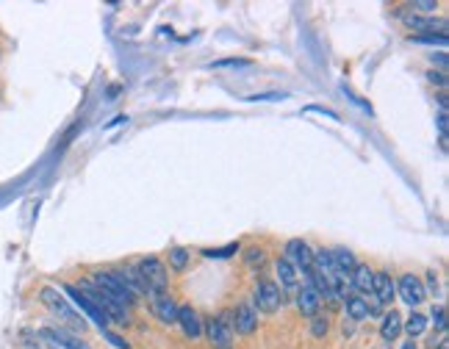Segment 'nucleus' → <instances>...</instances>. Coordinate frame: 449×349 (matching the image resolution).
Segmentation results:
<instances>
[{
  "label": "nucleus",
  "instance_id": "f257e3e1",
  "mask_svg": "<svg viewBox=\"0 0 449 349\" xmlns=\"http://www.w3.org/2000/svg\"><path fill=\"white\" fill-rule=\"evenodd\" d=\"M39 300H42V305L53 313V316H58L64 324H67V330L72 333V330H84L87 327V322H84V316L81 313H75V308L67 302V297L58 291V289H53V286H45L42 291H39Z\"/></svg>",
  "mask_w": 449,
  "mask_h": 349
},
{
  "label": "nucleus",
  "instance_id": "f03ea898",
  "mask_svg": "<svg viewBox=\"0 0 449 349\" xmlns=\"http://www.w3.org/2000/svg\"><path fill=\"white\" fill-rule=\"evenodd\" d=\"M89 280L106 294V297H111L117 305H122V308H130L133 302H136V294L122 283V277H119V272H97V274H92Z\"/></svg>",
  "mask_w": 449,
  "mask_h": 349
},
{
  "label": "nucleus",
  "instance_id": "7ed1b4c3",
  "mask_svg": "<svg viewBox=\"0 0 449 349\" xmlns=\"http://www.w3.org/2000/svg\"><path fill=\"white\" fill-rule=\"evenodd\" d=\"M78 291L84 294V297H89L106 316H108V322H117V324H128V308H122V305H117L111 297H106L92 280H89V277H84V280H81V286H78Z\"/></svg>",
  "mask_w": 449,
  "mask_h": 349
},
{
  "label": "nucleus",
  "instance_id": "20e7f679",
  "mask_svg": "<svg viewBox=\"0 0 449 349\" xmlns=\"http://www.w3.org/2000/svg\"><path fill=\"white\" fill-rule=\"evenodd\" d=\"M136 272L141 274V280L147 283V291H150V297H159V294H167V269H164V263L156 258V255H147V258H141L139 261V266H136Z\"/></svg>",
  "mask_w": 449,
  "mask_h": 349
},
{
  "label": "nucleus",
  "instance_id": "39448f33",
  "mask_svg": "<svg viewBox=\"0 0 449 349\" xmlns=\"http://www.w3.org/2000/svg\"><path fill=\"white\" fill-rule=\"evenodd\" d=\"M208 341L214 349H233V327H231V313H222L211 322L203 324Z\"/></svg>",
  "mask_w": 449,
  "mask_h": 349
},
{
  "label": "nucleus",
  "instance_id": "423d86ee",
  "mask_svg": "<svg viewBox=\"0 0 449 349\" xmlns=\"http://www.w3.org/2000/svg\"><path fill=\"white\" fill-rule=\"evenodd\" d=\"M250 305H255L261 313H277L280 305H283V294H280L277 283L275 280H258Z\"/></svg>",
  "mask_w": 449,
  "mask_h": 349
},
{
  "label": "nucleus",
  "instance_id": "0eeeda50",
  "mask_svg": "<svg viewBox=\"0 0 449 349\" xmlns=\"http://www.w3.org/2000/svg\"><path fill=\"white\" fill-rule=\"evenodd\" d=\"M39 335L53 346V349H89V344H84L75 333H69L67 327H42Z\"/></svg>",
  "mask_w": 449,
  "mask_h": 349
},
{
  "label": "nucleus",
  "instance_id": "6e6552de",
  "mask_svg": "<svg viewBox=\"0 0 449 349\" xmlns=\"http://www.w3.org/2000/svg\"><path fill=\"white\" fill-rule=\"evenodd\" d=\"M297 272H311V263H314V250L303 241V239H291L286 244V255H283Z\"/></svg>",
  "mask_w": 449,
  "mask_h": 349
},
{
  "label": "nucleus",
  "instance_id": "1a4fd4ad",
  "mask_svg": "<svg viewBox=\"0 0 449 349\" xmlns=\"http://www.w3.org/2000/svg\"><path fill=\"white\" fill-rule=\"evenodd\" d=\"M394 289L400 291L402 302H405V305H411V308L422 305V302H424V297H427V291H424V283L419 280L416 274H402V277H400V283H397Z\"/></svg>",
  "mask_w": 449,
  "mask_h": 349
},
{
  "label": "nucleus",
  "instance_id": "9d476101",
  "mask_svg": "<svg viewBox=\"0 0 449 349\" xmlns=\"http://www.w3.org/2000/svg\"><path fill=\"white\" fill-rule=\"evenodd\" d=\"M231 327H233V333H239V335H253L255 327H258V313H255V308H253L250 302H239L236 311H233V316H231Z\"/></svg>",
  "mask_w": 449,
  "mask_h": 349
},
{
  "label": "nucleus",
  "instance_id": "9b49d317",
  "mask_svg": "<svg viewBox=\"0 0 449 349\" xmlns=\"http://www.w3.org/2000/svg\"><path fill=\"white\" fill-rule=\"evenodd\" d=\"M64 291H67V297H69L75 305H78V308H81V311H84L89 319H95V322L100 324V330H106L108 316H106V313H103V311H100V308H97V305H95L89 297H84V294H81L78 289H75V286H64Z\"/></svg>",
  "mask_w": 449,
  "mask_h": 349
},
{
  "label": "nucleus",
  "instance_id": "f8f14e48",
  "mask_svg": "<svg viewBox=\"0 0 449 349\" xmlns=\"http://www.w3.org/2000/svg\"><path fill=\"white\" fill-rule=\"evenodd\" d=\"M319 308H322V297H319V291L311 286V283H306L303 289L297 291V311L303 313V316H319Z\"/></svg>",
  "mask_w": 449,
  "mask_h": 349
},
{
  "label": "nucleus",
  "instance_id": "ddd939ff",
  "mask_svg": "<svg viewBox=\"0 0 449 349\" xmlns=\"http://www.w3.org/2000/svg\"><path fill=\"white\" fill-rule=\"evenodd\" d=\"M371 294L378 297L380 305H391L394 297H397V289H394V280L389 272H374V280H371Z\"/></svg>",
  "mask_w": 449,
  "mask_h": 349
},
{
  "label": "nucleus",
  "instance_id": "4468645a",
  "mask_svg": "<svg viewBox=\"0 0 449 349\" xmlns=\"http://www.w3.org/2000/svg\"><path fill=\"white\" fill-rule=\"evenodd\" d=\"M405 20V25L408 28H413V31H419V34H446V20L444 17H419V14H413V17H402Z\"/></svg>",
  "mask_w": 449,
  "mask_h": 349
},
{
  "label": "nucleus",
  "instance_id": "2eb2a0df",
  "mask_svg": "<svg viewBox=\"0 0 449 349\" xmlns=\"http://www.w3.org/2000/svg\"><path fill=\"white\" fill-rule=\"evenodd\" d=\"M178 324L183 327V333L189 338H200L203 335V322L197 316V311L192 305H178Z\"/></svg>",
  "mask_w": 449,
  "mask_h": 349
},
{
  "label": "nucleus",
  "instance_id": "dca6fc26",
  "mask_svg": "<svg viewBox=\"0 0 449 349\" xmlns=\"http://www.w3.org/2000/svg\"><path fill=\"white\" fill-rule=\"evenodd\" d=\"M371 280H374V272L366 263H355V269L349 272V289L360 294H371Z\"/></svg>",
  "mask_w": 449,
  "mask_h": 349
},
{
  "label": "nucleus",
  "instance_id": "f3484780",
  "mask_svg": "<svg viewBox=\"0 0 449 349\" xmlns=\"http://www.w3.org/2000/svg\"><path fill=\"white\" fill-rule=\"evenodd\" d=\"M153 313H156L164 324H178V302H175L170 294L153 297Z\"/></svg>",
  "mask_w": 449,
  "mask_h": 349
},
{
  "label": "nucleus",
  "instance_id": "a211bd4d",
  "mask_svg": "<svg viewBox=\"0 0 449 349\" xmlns=\"http://www.w3.org/2000/svg\"><path fill=\"white\" fill-rule=\"evenodd\" d=\"M400 333H402V316L397 311L383 313V319H380V335H383V341H397Z\"/></svg>",
  "mask_w": 449,
  "mask_h": 349
},
{
  "label": "nucleus",
  "instance_id": "6ab92c4d",
  "mask_svg": "<svg viewBox=\"0 0 449 349\" xmlns=\"http://www.w3.org/2000/svg\"><path fill=\"white\" fill-rule=\"evenodd\" d=\"M330 255H333L336 277H349V272L355 269V255H352L349 250H344V247H338V250H330Z\"/></svg>",
  "mask_w": 449,
  "mask_h": 349
},
{
  "label": "nucleus",
  "instance_id": "aec40b11",
  "mask_svg": "<svg viewBox=\"0 0 449 349\" xmlns=\"http://www.w3.org/2000/svg\"><path fill=\"white\" fill-rule=\"evenodd\" d=\"M344 311H347L349 322H363V319L369 316V311H366V300H363V297H358V294L344 297Z\"/></svg>",
  "mask_w": 449,
  "mask_h": 349
},
{
  "label": "nucleus",
  "instance_id": "412c9836",
  "mask_svg": "<svg viewBox=\"0 0 449 349\" xmlns=\"http://www.w3.org/2000/svg\"><path fill=\"white\" fill-rule=\"evenodd\" d=\"M275 274H277V280H280L283 289H294L297 286V269L286 258H277L275 261Z\"/></svg>",
  "mask_w": 449,
  "mask_h": 349
},
{
  "label": "nucleus",
  "instance_id": "4be33fe9",
  "mask_svg": "<svg viewBox=\"0 0 449 349\" xmlns=\"http://www.w3.org/2000/svg\"><path fill=\"white\" fill-rule=\"evenodd\" d=\"M189 261H192V252L186 247H170V266L175 272H183L189 266Z\"/></svg>",
  "mask_w": 449,
  "mask_h": 349
},
{
  "label": "nucleus",
  "instance_id": "5701e85b",
  "mask_svg": "<svg viewBox=\"0 0 449 349\" xmlns=\"http://www.w3.org/2000/svg\"><path fill=\"white\" fill-rule=\"evenodd\" d=\"M402 330H405V333L411 335V341H413V338H419V335L427 330V319H424L422 313H413V316H411V319L402 324Z\"/></svg>",
  "mask_w": 449,
  "mask_h": 349
},
{
  "label": "nucleus",
  "instance_id": "b1692460",
  "mask_svg": "<svg viewBox=\"0 0 449 349\" xmlns=\"http://www.w3.org/2000/svg\"><path fill=\"white\" fill-rule=\"evenodd\" d=\"M239 252V244H228V247H219V250H203V258L208 261H224V258H233Z\"/></svg>",
  "mask_w": 449,
  "mask_h": 349
},
{
  "label": "nucleus",
  "instance_id": "393cba45",
  "mask_svg": "<svg viewBox=\"0 0 449 349\" xmlns=\"http://www.w3.org/2000/svg\"><path fill=\"white\" fill-rule=\"evenodd\" d=\"M244 261H247L250 269H261V266L266 263V252H264L261 247H250V250L244 252Z\"/></svg>",
  "mask_w": 449,
  "mask_h": 349
},
{
  "label": "nucleus",
  "instance_id": "a878e982",
  "mask_svg": "<svg viewBox=\"0 0 449 349\" xmlns=\"http://www.w3.org/2000/svg\"><path fill=\"white\" fill-rule=\"evenodd\" d=\"M327 330H330V322H327L325 316H314V322H311V335H314V338H325Z\"/></svg>",
  "mask_w": 449,
  "mask_h": 349
},
{
  "label": "nucleus",
  "instance_id": "bb28decb",
  "mask_svg": "<svg viewBox=\"0 0 449 349\" xmlns=\"http://www.w3.org/2000/svg\"><path fill=\"white\" fill-rule=\"evenodd\" d=\"M411 42H419V45H446V36H435V34H419V36H411Z\"/></svg>",
  "mask_w": 449,
  "mask_h": 349
},
{
  "label": "nucleus",
  "instance_id": "cd10ccee",
  "mask_svg": "<svg viewBox=\"0 0 449 349\" xmlns=\"http://www.w3.org/2000/svg\"><path fill=\"white\" fill-rule=\"evenodd\" d=\"M433 324H435L438 333L446 330V311H444V305H433Z\"/></svg>",
  "mask_w": 449,
  "mask_h": 349
},
{
  "label": "nucleus",
  "instance_id": "c85d7f7f",
  "mask_svg": "<svg viewBox=\"0 0 449 349\" xmlns=\"http://www.w3.org/2000/svg\"><path fill=\"white\" fill-rule=\"evenodd\" d=\"M100 335H103V338H106V341H108L114 349H130V344H128L125 338H119L117 333H111V330H100Z\"/></svg>",
  "mask_w": 449,
  "mask_h": 349
},
{
  "label": "nucleus",
  "instance_id": "c756f323",
  "mask_svg": "<svg viewBox=\"0 0 449 349\" xmlns=\"http://www.w3.org/2000/svg\"><path fill=\"white\" fill-rule=\"evenodd\" d=\"M250 58H228V61H214L211 67H247Z\"/></svg>",
  "mask_w": 449,
  "mask_h": 349
},
{
  "label": "nucleus",
  "instance_id": "7c9ffc66",
  "mask_svg": "<svg viewBox=\"0 0 449 349\" xmlns=\"http://www.w3.org/2000/svg\"><path fill=\"white\" fill-rule=\"evenodd\" d=\"M280 97H286V95H280V92H266V95H253L250 100L258 103V100H280Z\"/></svg>",
  "mask_w": 449,
  "mask_h": 349
},
{
  "label": "nucleus",
  "instance_id": "2f4dec72",
  "mask_svg": "<svg viewBox=\"0 0 449 349\" xmlns=\"http://www.w3.org/2000/svg\"><path fill=\"white\" fill-rule=\"evenodd\" d=\"M427 78H430L435 86H441V89L446 86V78H444V73H427Z\"/></svg>",
  "mask_w": 449,
  "mask_h": 349
},
{
  "label": "nucleus",
  "instance_id": "473e14b6",
  "mask_svg": "<svg viewBox=\"0 0 449 349\" xmlns=\"http://www.w3.org/2000/svg\"><path fill=\"white\" fill-rule=\"evenodd\" d=\"M438 3H413V12H435Z\"/></svg>",
  "mask_w": 449,
  "mask_h": 349
},
{
  "label": "nucleus",
  "instance_id": "72a5a7b5",
  "mask_svg": "<svg viewBox=\"0 0 449 349\" xmlns=\"http://www.w3.org/2000/svg\"><path fill=\"white\" fill-rule=\"evenodd\" d=\"M427 280H430V291H433V294H438V277H435V274H430Z\"/></svg>",
  "mask_w": 449,
  "mask_h": 349
},
{
  "label": "nucleus",
  "instance_id": "f704fd0d",
  "mask_svg": "<svg viewBox=\"0 0 449 349\" xmlns=\"http://www.w3.org/2000/svg\"><path fill=\"white\" fill-rule=\"evenodd\" d=\"M400 349H419V346H416V341H405Z\"/></svg>",
  "mask_w": 449,
  "mask_h": 349
},
{
  "label": "nucleus",
  "instance_id": "c9c22d12",
  "mask_svg": "<svg viewBox=\"0 0 449 349\" xmlns=\"http://www.w3.org/2000/svg\"><path fill=\"white\" fill-rule=\"evenodd\" d=\"M438 349H449V344H446V341H441V344H438Z\"/></svg>",
  "mask_w": 449,
  "mask_h": 349
}]
</instances>
